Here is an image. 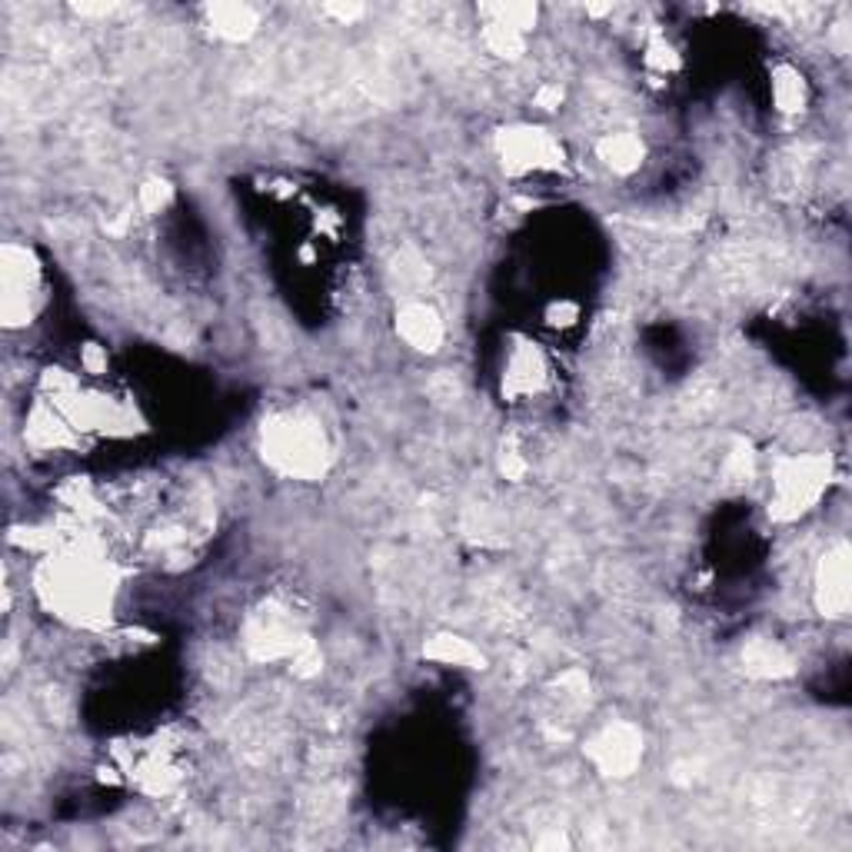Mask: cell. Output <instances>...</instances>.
<instances>
[{
    "instance_id": "4fadbf2b",
    "label": "cell",
    "mask_w": 852,
    "mask_h": 852,
    "mask_svg": "<svg viewBox=\"0 0 852 852\" xmlns=\"http://www.w3.org/2000/svg\"><path fill=\"white\" fill-rule=\"evenodd\" d=\"M166 200H170V186H166L163 180H150V183L140 190V203H143V210H160Z\"/></svg>"
},
{
    "instance_id": "277c9868",
    "label": "cell",
    "mask_w": 852,
    "mask_h": 852,
    "mask_svg": "<svg viewBox=\"0 0 852 852\" xmlns=\"http://www.w3.org/2000/svg\"><path fill=\"white\" fill-rule=\"evenodd\" d=\"M639 752H642V739L632 726L626 722H616V726H606L592 742H589V755L592 762L606 772V775H626L636 762H639Z\"/></svg>"
},
{
    "instance_id": "9c48e42d",
    "label": "cell",
    "mask_w": 852,
    "mask_h": 852,
    "mask_svg": "<svg viewBox=\"0 0 852 852\" xmlns=\"http://www.w3.org/2000/svg\"><path fill=\"white\" fill-rule=\"evenodd\" d=\"M599 156H602L612 170L626 173V170H636V166H639V160H642V143H639L632 133H609V136L599 143Z\"/></svg>"
},
{
    "instance_id": "5b68a950",
    "label": "cell",
    "mask_w": 852,
    "mask_h": 852,
    "mask_svg": "<svg viewBox=\"0 0 852 852\" xmlns=\"http://www.w3.org/2000/svg\"><path fill=\"white\" fill-rule=\"evenodd\" d=\"M849 606V549L839 542L825 552L819 566V609L825 616H842Z\"/></svg>"
},
{
    "instance_id": "3957f363",
    "label": "cell",
    "mask_w": 852,
    "mask_h": 852,
    "mask_svg": "<svg viewBox=\"0 0 852 852\" xmlns=\"http://www.w3.org/2000/svg\"><path fill=\"white\" fill-rule=\"evenodd\" d=\"M50 586H57L60 606L77 616H97V609L106 602V579L97 576V569L87 562H70L53 576Z\"/></svg>"
},
{
    "instance_id": "ba28073f",
    "label": "cell",
    "mask_w": 852,
    "mask_h": 852,
    "mask_svg": "<svg viewBox=\"0 0 852 852\" xmlns=\"http://www.w3.org/2000/svg\"><path fill=\"white\" fill-rule=\"evenodd\" d=\"M742 662L752 676H785L792 669V659L785 656V649L769 639H752L742 652Z\"/></svg>"
},
{
    "instance_id": "7c38bea8",
    "label": "cell",
    "mask_w": 852,
    "mask_h": 852,
    "mask_svg": "<svg viewBox=\"0 0 852 852\" xmlns=\"http://www.w3.org/2000/svg\"><path fill=\"white\" fill-rule=\"evenodd\" d=\"M772 93H775V103L779 110H799L802 100H805V90H802V77L789 67H782L772 80Z\"/></svg>"
},
{
    "instance_id": "6da1fadb",
    "label": "cell",
    "mask_w": 852,
    "mask_h": 852,
    "mask_svg": "<svg viewBox=\"0 0 852 852\" xmlns=\"http://www.w3.org/2000/svg\"><path fill=\"white\" fill-rule=\"evenodd\" d=\"M266 456L293 476H316L326 463V443L313 419L303 416H276L263 426Z\"/></svg>"
},
{
    "instance_id": "5bb4252c",
    "label": "cell",
    "mask_w": 852,
    "mask_h": 852,
    "mask_svg": "<svg viewBox=\"0 0 852 852\" xmlns=\"http://www.w3.org/2000/svg\"><path fill=\"white\" fill-rule=\"evenodd\" d=\"M559 100H562V90H559V87H546V90H539V97H536V103L546 106V110H552V103H559Z\"/></svg>"
},
{
    "instance_id": "8fae6325",
    "label": "cell",
    "mask_w": 852,
    "mask_h": 852,
    "mask_svg": "<svg viewBox=\"0 0 852 852\" xmlns=\"http://www.w3.org/2000/svg\"><path fill=\"white\" fill-rule=\"evenodd\" d=\"M426 656L439 659V662H453V666H483V656L456 636H436L433 646L426 649Z\"/></svg>"
},
{
    "instance_id": "30bf717a",
    "label": "cell",
    "mask_w": 852,
    "mask_h": 852,
    "mask_svg": "<svg viewBox=\"0 0 852 852\" xmlns=\"http://www.w3.org/2000/svg\"><path fill=\"white\" fill-rule=\"evenodd\" d=\"M210 17H213L216 33L233 37V40H236V37H246V33H253V27H256L253 10H250V7H240V3L213 7V10H210Z\"/></svg>"
},
{
    "instance_id": "8992f818",
    "label": "cell",
    "mask_w": 852,
    "mask_h": 852,
    "mask_svg": "<svg viewBox=\"0 0 852 852\" xmlns=\"http://www.w3.org/2000/svg\"><path fill=\"white\" fill-rule=\"evenodd\" d=\"M506 136L499 140L503 146V156L509 160V166H539V163H552L559 156L556 143L539 133V130H503Z\"/></svg>"
},
{
    "instance_id": "7a4b0ae2",
    "label": "cell",
    "mask_w": 852,
    "mask_h": 852,
    "mask_svg": "<svg viewBox=\"0 0 852 852\" xmlns=\"http://www.w3.org/2000/svg\"><path fill=\"white\" fill-rule=\"evenodd\" d=\"M829 476V463L815 459V456H792L785 463H779L775 469V503L772 513L789 519L799 516L825 486Z\"/></svg>"
},
{
    "instance_id": "52a82bcc",
    "label": "cell",
    "mask_w": 852,
    "mask_h": 852,
    "mask_svg": "<svg viewBox=\"0 0 852 852\" xmlns=\"http://www.w3.org/2000/svg\"><path fill=\"white\" fill-rule=\"evenodd\" d=\"M399 336L409 343V346H416V349H436L439 346V339H443V323H439V316H436V310L433 306H426V303H406L403 310H399Z\"/></svg>"
}]
</instances>
